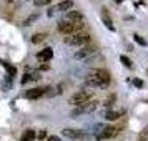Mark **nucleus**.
Here are the masks:
<instances>
[{
	"label": "nucleus",
	"mask_w": 148,
	"mask_h": 141,
	"mask_svg": "<svg viewBox=\"0 0 148 141\" xmlns=\"http://www.w3.org/2000/svg\"><path fill=\"white\" fill-rule=\"evenodd\" d=\"M97 53V47L95 45H87V47H82L77 53H75V58L77 60H82V58H87V57H92V55Z\"/></svg>",
	"instance_id": "nucleus-8"
},
{
	"label": "nucleus",
	"mask_w": 148,
	"mask_h": 141,
	"mask_svg": "<svg viewBox=\"0 0 148 141\" xmlns=\"http://www.w3.org/2000/svg\"><path fill=\"white\" fill-rule=\"evenodd\" d=\"M83 27H85V23L83 22H65V20H60L58 22V25H57V28H58V32L63 35H75V33H80L82 30H83Z\"/></svg>",
	"instance_id": "nucleus-2"
},
{
	"label": "nucleus",
	"mask_w": 148,
	"mask_h": 141,
	"mask_svg": "<svg viewBox=\"0 0 148 141\" xmlns=\"http://www.w3.org/2000/svg\"><path fill=\"white\" fill-rule=\"evenodd\" d=\"M98 108V101L97 100H90L88 103H85V105H82V106H78L77 110H73L72 111V116H78V114H82V113H92V111H95Z\"/></svg>",
	"instance_id": "nucleus-5"
},
{
	"label": "nucleus",
	"mask_w": 148,
	"mask_h": 141,
	"mask_svg": "<svg viewBox=\"0 0 148 141\" xmlns=\"http://www.w3.org/2000/svg\"><path fill=\"white\" fill-rule=\"evenodd\" d=\"M47 141H62V140L58 138V136H53V134H52V136H48L47 138Z\"/></svg>",
	"instance_id": "nucleus-27"
},
{
	"label": "nucleus",
	"mask_w": 148,
	"mask_h": 141,
	"mask_svg": "<svg viewBox=\"0 0 148 141\" xmlns=\"http://www.w3.org/2000/svg\"><path fill=\"white\" fill-rule=\"evenodd\" d=\"M72 7H73V2H72V0H63L60 3H57L55 7H52L47 14H48V17H52V15L57 14V12H65V14H67V12L72 10Z\"/></svg>",
	"instance_id": "nucleus-7"
},
{
	"label": "nucleus",
	"mask_w": 148,
	"mask_h": 141,
	"mask_svg": "<svg viewBox=\"0 0 148 141\" xmlns=\"http://www.w3.org/2000/svg\"><path fill=\"white\" fill-rule=\"evenodd\" d=\"M133 85L136 88H143V81H141L140 78H133Z\"/></svg>",
	"instance_id": "nucleus-26"
},
{
	"label": "nucleus",
	"mask_w": 148,
	"mask_h": 141,
	"mask_svg": "<svg viewBox=\"0 0 148 141\" xmlns=\"http://www.w3.org/2000/svg\"><path fill=\"white\" fill-rule=\"evenodd\" d=\"M115 2H116V3H121V2H125V0H115Z\"/></svg>",
	"instance_id": "nucleus-29"
},
{
	"label": "nucleus",
	"mask_w": 148,
	"mask_h": 141,
	"mask_svg": "<svg viewBox=\"0 0 148 141\" xmlns=\"http://www.w3.org/2000/svg\"><path fill=\"white\" fill-rule=\"evenodd\" d=\"M112 81V76H110V72H107L105 68H95L90 73L87 75L85 78V85L90 88H107Z\"/></svg>",
	"instance_id": "nucleus-1"
},
{
	"label": "nucleus",
	"mask_w": 148,
	"mask_h": 141,
	"mask_svg": "<svg viewBox=\"0 0 148 141\" xmlns=\"http://www.w3.org/2000/svg\"><path fill=\"white\" fill-rule=\"evenodd\" d=\"M120 61H121V63H123L127 68H133V61L130 60L127 55H120Z\"/></svg>",
	"instance_id": "nucleus-18"
},
{
	"label": "nucleus",
	"mask_w": 148,
	"mask_h": 141,
	"mask_svg": "<svg viewBox=\"0 0 148 141\" xmlns=\"http://www.w3.org/2000/svg\"><path fill=\"white\" fill-rule=\"evenodd\" d=\"M47 38V33H35V35H32V43H42V42Z\"/></svg>",
	"instance_id": "nucleus-16"
},
{
	"label": "nucleus",
	"mask_w": 148,
	"mask_h": 141,
	"mask_svg": "<svg viewBox=\"0 0 148 141\" xmlns=\"http://www.w3.org/2000/svg\"><path fill=\"white\" fill-rule=\"evenodd\" d=\"M115 100H116V96H115V95H110L107 100H105V103H103V105H105L107 108H110V106H112V105L115 103Z\"/></svg>",
	"instance_id": "nucleus-21"
},
{
	"label": "nucleus",
	"mask_w": 148,
	"mask_h": 141,
	"mask_svg": "<svg viewBox=\"0 0 148 141\" xmlns=\"http://www.w3.org/2000/svg\"><path fill=\"white\" fill-rule=\"evenodd\" d=\"M63 20L65 22H83V15L78 10H70L63 15Z\"/></svg>",
	"instance_id": "nucleus-12"
},
{
	"label": "nucleus",
	"mask_w": 148,
	"mask_h": 141,
	"mask_svg": "<svg viewBox=\"0 0 148 141\" xmlns=\"http://www.w3.org/2000/svg\"><path fill=\"white\" fill-rule=\"evenodd\" d=\"M148 138V129H141L140 136H138V141H145Z\"/></svg>",
	"instance_id": "nucleus-24"
},
{
	"label": "nucleus",
	"mask_w": 148,
	"mask_h": 141,
	"mask_svg": "<svg viewBox=\"0 0 148 141\" xmlns=\"http://www.w3.org/2000/svg\"><path fill=\"white\" fill-rule=\"evenodd\" d=\"M37 18H38V14L32 15V17H28L27 20L23 22V25H25V27H28V25H32V22H34V20H37Z\"/></svg>",
	"instance_id": "nucleus-22"
},
{
	"label": "nucleus",
	"mask_w": 148,
	"mask_h": 141,
	"mask_svg": "<svg viewBox=\"0 0 148 141\" xmlns=\"http://www.w3.org/2000/svg\"><path fill=\"white\" fill-rule=\"evenodd\" d=\"M118 133H120V128L118 126H105L100 133L95 136V138H97L98 141H103V140H110V138H113V136H116Z\"/></svg>",
	"instance_id": "nucleus-6"
},
{
	"label": "nucleus",
	"mask_w": 148,
	"mask_h": 141,
	"mask_svg": "<svg viewBox=\"0 0 148 141\" xmlns=\"http://www.w3.org/2000/svg\"><path fill=\"white\" fill-rule=\"evenodd\" d=\"M35 138H37V133H35L34 129H25L23 134H22L20 141H34Z\"/></svg>",
	"instance_id": "nucleus-14"
},
{
	"label": "nucleus",
	"mask_w": 148,
	"mask_h": 141,
	"mask_svg": "<svg viewBox=\"0 0 148 141\" xmlns=\"http://www.w3.org/2000/svg\"><path fill=\"white\" fill-rule=\"evenodd\" d=\"M45 91H47V88H30V90H27L25 93H23V96L27 98V100H37V98H40V96H43L45 95Z\"/></svg>",
	"instance_id": "nucleus-9"
},
{
	"label": "nucleus",
	"mask_w": 148,
	"mask_h": 141,
	"mask_svg": "<svg viewBox=\"0 0 148 141\" xmlns=\"http://www.w3.org/2000/svg\"><path fill=\"white\" fill-rule=\"evenodd\" d=\"M8 2H14V0H8Z\"/></svg>",
	"instance_id": "nucleus-30"
},
{
	"label": "nucleus",
	"mask_w": 148,
	"mask_h": 141,
	"mask_svg": "<svg viewBox=\"0 0 148 141\" xmlns=\"http://www.w3.org/2000/svg\"><path fill=\"white\" fill-rule=\"evenodd\" d=\"M133 40L136 42V43H138V45H140V47H147V40H145V38H143V37H141V35L135 33V35H133Z\"/></svg>",
	"instance_id": "nucleus-20"
},
{
	"label": "nucleus",
	"mask_w": 148,
	"mask_h": 141,
	"mask_svg": "<svg viewBox=\"0 0 148 141\" xmlns=\"http://www.w3.org/2000/svg\"><path fill=\"white\" fill-rule=\"evenodd\" d=\"M2 65H3V68H5V70H7V73L14 78V75L17 73V68L12 67V65H10V63H7V61H2Z\"/></svg>",
	"instance_id": "nucleus-17"
},
{
	"label": "nucleus",
	"mask_w": 148,
	"mask_h": 141,
	"mask_svg": "<svg viewBox=\"0 0 148 141\" xmlns=\"http://www.w3.org/2000/svg\"><path fill=\"white\" fill-rule=\"evenodd\" d=\"M52 0H34V3L37 5V7H43V5H48Z\"/></svg>",
	"instance_id": "nucleus-23"
},
{
	"label": "nucleus",
	"mask_w": 148,
	"mask_h": 141,
	"mask_svg": "<svg viewBox=\"0 0 148 141\" xmlns=\"http://www.w3.org/2000/svg\"><path fill=\"white\" fill-rule=\"evenodd\" d=\"M10 87H12V76L7 75V76H5V80H3V83H2V90H3V91H7Z\"/></svg>",
	"instance_id": "nucleus-19"
},
{
	"label": "nucleus",
	"mask_w": 148,
	"mask_h": 141,
	"mask_svg": "<svg viewBox=\"0 0 148 141\" xmlns=\"http://www.w3.org/2000/svg\"><path fill=\"white\" fill-rule=\"evenodd\" d=\"M90 40H92V37H90V33H87V32H80V33H75V35H68V37H65V43L67 45H72V47H87L88 43H90Z\"/></svg>",
	"instance_id": "nucleus-3"
},
{
	"label": "nucleus",
	"mask_w": 148,
	"mask_h": 141,
	"mask_svg": "<svg viewBox=\"0 0 148 141\" xmlns=\"http://www.w3.org/2000/svg\"><path fill=\"white\" fill-rule=\"evenodd\" d=\"M52 58H53V50L50 47L43 48V50H40V52L37 53V60L38 61H50Z\"/></svg>",
	"instance_id": "nucleus-11"
},
{
	"label": "nucleus",
	"mask_w": 148,
	"mask_h": 141,
	"mask_svg": "<svg viewBox=\"0 0 148 141\" xmlns=\"http://www.w3.org/2000/svg\"><path fill=\"white\" fill-rule=\"evenodd\" d=\"M120 116H121L120 111H110V110H108L107 113H105V118H107L108 121H115V120H118Z\"/></svg>",
	"instance_id": "nucleus-15"
},
{
	"label": "nucleus",
	"mask_w": 148,
	"mask_h": 141,
	"mask_svg": "<svg viewBox=\"0 0 148 141\" xmlns=\"http://www.w3.org/2000/svg\"><path fill=\"white\" fill-rule=\"evenodd\" d=\"M62 134L67 136V138H70V140H82V138H85V134L82 133L80 129H73V128H65V129H62Z\"/></svg>",
	"instance_id": "nucleus-10"
},
{
	"label": "nucleus",
	"mask_w": 148,
	"mask_h": 141,
	"mask_svg": "<svg viewBox=\"0 0 148 141\" xmlns=\"http://www.w3.org/2000/svg\"><path fill=\"white\" fill-rule=\"evenodd\" d=\"M28 81H32V75L25 73L23 76H22V85H25V83H28Z\"/></svg>",
	"instance_id": "nucleus-25"
},
{
	"label": "nucleus",
	"mask_w": 148,
	"mask_h": 141,
	"mask_svg": "<svg viewBox=\"0 0 148 141\" xmlns=\"http://www.w3.org/2000/svg\"><path fill=\"white\" fill-rule=\"evenodd\" d=\"M101 20H103V23H105V27H107L108 30L115 32L113 20H112V17H110V14H108V10H107V8H101Z\"/></svg>",
	"instance_id": "nucleus-13"
},
{
	"label": "nucleus",
	"mask_w": 148,
	"mask_h": 141,
	"mask_svg": "<svg viewBox=\"0 0 148 141\" xmlns=\"http://www.w3.org/2000/svg\"><path fill=\"white\" fill-rule=\"evenodd\" d=\"M93 98V93L90 91V90H82V91H77V93L70 98V105H73V106H82V105H85L88 101Z\"/></svg>",
	"instance_id": "nucleus-4"
},
{
	"label": "nucleus",
	"mask_w": 148,
	"mask_h": 141,
	"mask_svg": "<svg viewBox=\"0 0 148 141\" xmlns=\"http://www.w3.org/2000/svg\"><path fill=\"white\" fill-rule=\"evenodd\" d=\"M37 136H38V140H43V138L47 136V133H45V131L42 129V131H40V133H38V134H37Z\"/></svg>",
	"instance_id": "nucleus-28"
}]
</instances>
